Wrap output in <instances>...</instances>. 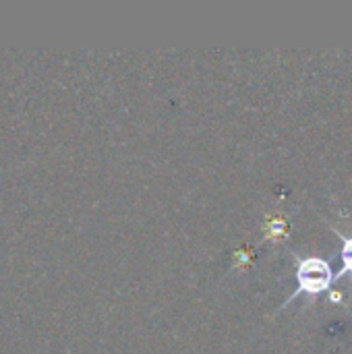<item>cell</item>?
Wrapping results in <instances>:
<instances>
[{"mask_svg":"<svg viewBox=\"0 0 352 354\" xmlns=\"http://www.w3.org/2000/svg\"><path fill=\"white\" fill-rule=\"evenodd\" d=\"M282 236H286V222L282 218L270 220L268 226H266V239H276L278 241Z\"/></svg>","mask_w":352,"mask_h":354,"instance_id":"3957f363","label":"cell"},{"mask_svg":"<svg viewBox=\"0 0 352 354\" xmlns=\"http://www.w3.org/2000/svg\"><path fill=\"white\" fill-rule=\"evenodd\" d=\"M332 268L326 259H319V257H305V259H299V266H297V282H299V288L290 295V299L286 301L293 303L295 299H299L301 295H309V297H317L322 292H326L330 286H332Z\"/></svg>","mask_w":352,"mask_h":354,"instance_id":"6da1fadb","label":"cell"},{"mask_svg":"<svg viewBox=\"0 0 352 354\" xmlns=\"http://www.w3.org/2000/svg\"><path fill=\"white\" fill-rule=\"evenodd\" d=\"M342 236V234H340ZM342 270H340V276L344 274H352V236H342Z\"/></svg>","mask_w":352,"mask_h":354,"instance_id":"7a4b0ae2","label":"cell"}]
</instances>
